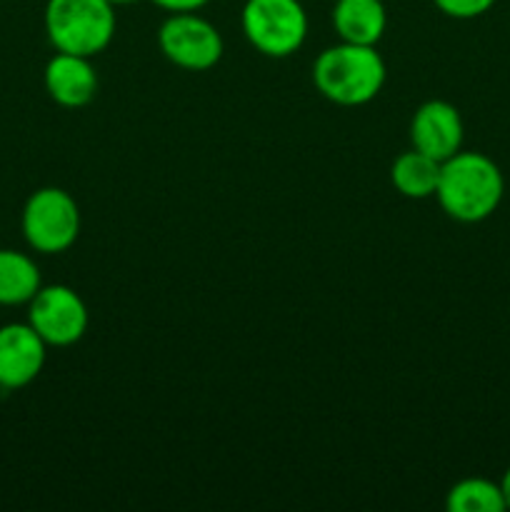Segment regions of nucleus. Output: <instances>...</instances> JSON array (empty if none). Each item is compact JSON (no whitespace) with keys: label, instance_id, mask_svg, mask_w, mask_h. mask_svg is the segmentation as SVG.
Listing matches in <instances>:
<instances>
[{"label":"nucleus","instance_id":"1","mask_svg":"<svg viewBox=\"0 0 510 512\" xmlns=\"http://www.w3.org/2000/svg\"><path fill=\"white\" fill-rule=\"evenodd\" d=\"M505 195V178L495 160L478 150H458L440 163L435 198L445 215L458 223H480L498 210Z\"/></svg>","mask_w":510,"mask_h":512},{"label":"nucleus","instance_id":"2","mask_svg":"<svg viewBox=\"0 0 510 512\" xmlns=\"http://www.w3.org/2000/svg\"><path fill=\"white\" fill-rule=\"evenodd\" d=\"M385 75L388 70L375 45H355L345 40L325 48L313 65L318 93L345 108L370 103L383 90Z\"/></svg>","mask_w":510,"mask_h":512},{"label":"nucleus","instance_id":"3","mask_svg":"<svg viewBox=\"0 0 510 512\" xmlns=\"http://www.w3.org/2000/svg\"><path fill=\"white\" fill-rule=\"evenodd\" d=\"M43 20L58 53L93 58L115 35V5L108 0H48Z\"/></svg>","mask_w":510,"mask_h":512},{"label":"nucleus","instance_id":"4","mask_svg":"<svg viewBox=\"0 0 510 512\" xmlns=\"http://www.w3.org/2000/svg\"><path fill=\"white\" fill-rule=\"evenodd\" d=\"M23 238L35 253L58 255L73 248L80 235V208L63 188H38L25 200L20 215Z\"/></svg>","mask_w":510,"mask_h":512},{"label":"nucleus","instance_id":"5","mask_svg":"<svg viewBox=\"0 0 510 512\" xmlns=\"http://www.w3.org/2000/svg\"><path fill=\"white\" fill-rule=\"evenodd\" d=\"M240 25L258 53L288 58L308 35V13L300 0H245Z\"/></svg>","mask_w":510,"mask_h":512},{"label":"nucleus","instance_id":"6","mask_svg":"<svg viewBox=\"0 0 510 512\" xmlns=\"http://www.w3.org/2000/svg\"><path fill=\"white\" fill-rule=\"evenodd\" d=\"M28 323L48 348H68L88 330V305L68 285H43L28 303Z\"/></svg>","mask_w":510,"mask_h":512},{"label":"nucleus","instance_id":"7","mask_svg":"<svg viewBox=\"0 0 510 512\" xmlns=\"http://www.w3.org/2000/svg\"><path fill=\"white\" fill-rule=\"evenodd\" d=\"M158 45L165 58L183 70H208L223 58V35L210 20L195 13H173L158 30Z\"/></svg>","mask_w":510,"mask_h":512},{"label":"nucleus","instance_id":"8","mask_svg":"<svg viewBox=\"0 0 510 512\" xmlns=\"http://www.w3.org/2000/svg\"><path fill=\"white\" fill-rule=\"evenodd\" d=\"M48 345L30 323L0 325V390L28 388L45 368Z\"/></svg>","mask_w":510,"mask_h":512},{"label":"nucleus","instance_id":"9","mask_svg":"<svg viewBox=\"0 0 510 512\" xmlns=\"http://www.w3.org/2000/svg\"><path fill=\"white\" fill-rule=\"evenodd\" d=\"M463 138L465 125L460 110L448 100H428L415 110L413 123H410V140L420 153L443 163L463 150Z\"/></svg>","mask_w":510,"mask_h":512},{"label":"nucleus","instance_id":"10","mask_svg":"<svg viewBox=\"0 0 510 512\" xmlns=\"http://www.w3.org/2000/svg\"><path fill=\"white\" fill-rule=\"evenodd\" d=\"M45 90L63 108H85L98 93V73L90 58L73 53H55L45 65Z\"/></svg>","mask_w":510,"mask_h":512},{"label":"nucleus","instance_id":"11","mask_svg":"<svg viewBox=\"0 0 510 512\" xmlns=\"http://www.w3.org/2000/svg\"><path fill=\"white\" fill-rule=\"evenodd\" d=\"M333 28L345 43L375 45L388 28L383 0H338L333 8Z\"/></svg>","mask_w":510,"mask_h":512},{"label":"nucleus","instance_id":"12","mask_svg":"<svg viewBox=\"0 0 510 512\" xmlns=\"http://www.w3.org/2000/svg\"><path fill=\"white\" fill-rule=\"evenodd\" d=\"M43 288L38 263L23 250L0 248V305L18 308L28 305Z\"/></svg>","mask_w":510,"mask_h":512},{"label":"nucleus","instance_id":"13","mask_svg":"<svg viewBox=\"0 0 510 512\" xmlns=\"http://www.w3.org/2000/svg\"><path fill=\"white\" fill-rule=\"evenodd\" d=\"M390 180H393L395 190L405 198L423 200L435 195L440 180V163L430 155L420 153V150H405L398 155L390 168Z\"/></svg>","mask_w":510,"mask_h":512},{"label":"nucleus","instance_id":"14","mask_svg":"<svg viewBox=\"0 0 510 512\" xmlns=\"http://www.w3.org/2000/svg\"><path fill=\"white\" fill-rule=\"evenodd\" d=\"M450 512H503L505 500L500 483L485 478H465L450 488L445 498Z\"/></svg>","mask_w":510,"mask_h":512},{"label":"nucleus","instance_id":"15","mask_svg":"<svg viewBox=\"0 0 510 512\" xmlns=\"http://www.w3.org/2000/svg\"><path fill=\"white\" fill-rule=\"evenodd\" d=\"M440 13L455 20H473L488 13L495 5V0H433Z\"/></svg>","mask_w":510,"mask_h":512},{"label":"nucleus","instance_id":"16","mask_svg":"<svg viewBox=\"0 0 510 512\" xmlns=\"http://www.w3.org/2000/svg\"><path fill=\"white\" fill-rule=\"evenodd\" d=\"M153 3L168 13H195V10L205 8L210 0H153Z\"/></svg>","mask_w":510,"mask_h":512},{"label":"nucleus","instance_id":"17","mask_svg":"<svg viewBox=\"0 0 510 512\" xmlns=\"http://www.w3.org/2000/svg\"><path fill=\"white\" fill-rule=\"evenodd\" d=\"M500 490H503L505 510H510V468L503 473V480H500Z\"/></svg>","mask_w":510,"mask_h":512},{"label":"nucleus","instance_id":"18","mask_svg":"<svg viewBox=\"0 0 510 512\" xmlns=\"http://www.w3.org/2000/svg\"><path fill=\"white\" fill-rule=\"evenodd\" d=\"M110 5H130V3H138V0H108Z\"/></svg>","mask_w":510,"mask_h":512}]
</instances>
